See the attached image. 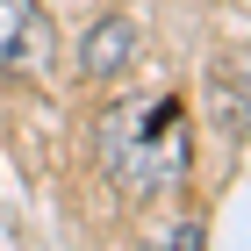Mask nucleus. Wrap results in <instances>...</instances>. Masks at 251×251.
Returning <instances> with one entry per match:
<instances>
[{
  "label": "nucleus",
  "instance_id": "f257e3e1",
  "mask_svg": "<svg viewBox=\"0 0 251 251\" xmlns=\"http://www.w3.org/2000/svg\"><path fill=\"white\" fill-rule=\"evenodd\" d=\"M100 151H108V173H115L129 194H165V187L187 179L194 136H187L179 100L158 94V100H129V108H115V122H108V136H100Z\"/></svg>",
  "mask_w": 251,
  "mask_h": 251
},
{
  "label": "nucleus",
  "instance_id": "7ed1b4c3",
  "mask_svg": "<svg viewBox=\"0 0 251 251\" xmlns=\"http://www.w3.org/2000/svg\"><path fill=\"white\" fill-rule=\"evenodd\" d=\"M129 58H136V36H129V22H100L94 36H86V72H94V79H115Z\"/></svg>",
  "mask_w": 251,
  "mask_h": 251
},
{
  "label": "nucleus",
  "instance_id": "f03ea898",
  "mask_svg": "<svg viewBox=\"0 0 251 251\" xmlns=\"http://www.w3.org/2000/svg\"><path fill=\"white\" fill-rule=\"evenodd\" d=\"M50 58H58V36H50L43 7H36V0H0V72L43 79Z\"/></svg>",
  "mask_w": 251,
  "mask_h": 251
},
{
  "label": "nucleus",
  "instance_id": "20e7f679",
  "mask_svg": "<svg viewBox=\"0 0 251 251\" xmlns=\"http://www.w3.org/2000/svg\"><path fill=\"white\" fill-rule=\"evenodd\" d=\"M158 251H208V237H201V223H179V230L165 237Z\"/></svg>",
  "mask_w": 251,
  "mask_h": 251
}]
</instances>
